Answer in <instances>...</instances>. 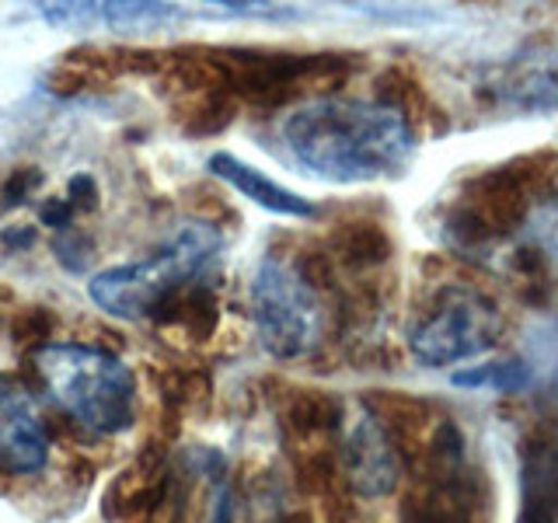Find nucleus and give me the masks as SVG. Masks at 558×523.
<instances>
[{"label": "nucleus", "instance_id": "20", "mask_svg": "<svg viewBox=\"0 0 558 523\" xmlns=\"http://www.w3.org/2000/svg\"><path fill=\"white\" fill-rule=\"evenodd\" d=\"M39 182H43V174H39V168H17L11 179L4 182V206H17V203H25V196H32L35 188H39Z\"/></svg>", "mask_w": 558, "mask_h": 523}, {"label": "nucleus", "instance_id": "8", "mask_svg": "<svg viewBox=\"0 0 558 523\" xmlns=\"http://www.w3.org/2000/svg\"><path fill=\"white\" fill-rule=\"evenodd\" d=\"M252 321L258 342L276 360H301L322 342V296L293 262L262 258L252 276Z\"/></svg>", "mask_w": 558, "mask_h": 523}, {"label": "nucleus", "instance_id": "12", "mask_svg": "<svg viewBox=\"0 0 558 523\" xmlns=\"http://www.w3.org/2000/svg\"><path fill=\"white\" fill-rule=\"evenodd\" d=\"M517 523H558V433L534 429L520 447Z\"/></svg>", "mask_w": 558, "mask_h": 523}, {"label": "nucleus", "instance_id": "17", "mask_svg": "<svg viewBox=\"0 0 558 523\" xmlns=\"http://www.w3.org/2000/svg\"><path fill=\"white\" fill-rule=\"evenodd\" d=\"M453 384L458 388H493V391H520L531 384V366L523 360H496V363H482L471 366V370L453 374Z\"/></svg>", "mask_w": 558, "mask_h": 523}, {"label": "nucleus", "instance_id": "18", "mask_svg": "<svg viewBox=\"0 0 558 523\" xmlns=\"http://www.w3.org/2000/svg\"><path fill=\"white\" fill-rule=\"evenodd\" d=\"M157 388H161L168 409H189L196 405L199 398H206L209 380L199 370H185V366H168V370L157 374Z\"/></svg>", "mask_w": 558, "mask_h": 523}, {"label": "nucleus", "instance_id": "11", "mask_svg": "<svg viewBox=\"0 0 558 523\" xmlns=\"http://www.w3.org/2000/svg\"><path fill=\"white\" fill-rule=\"evenodd\" d=\"M49 461V429L32 394L11 377H0V475L28 478Z\"/></svg>", "mask_w": 558, "mask_h": 523}, {"label": "nucleus", "instance_id": "1", "mask_svg": "<svg viewBox=\"0 0 558 523\" xmlns=\"http://www.w3.org/2000/svg\"><path fill=\"white\" fill-rule=\"evenodd\" d=\"M296 165L336 185H360L405 174L415 154V130L388 105L363 98H314L283 122Z\"/></svg>", "mask_w": 558, "mask_h": 523}, {"label": "nucleus", "instance_id": "6", "mask_svg": "<svg viewBox=\"0 0 558 523\" xmlns=\"http://www.w3.org/2000/svg\"><path fill=\"white\" fill-rule=\"evenodd\" d=\"M502 336V311L471 283H440L415 304L409 349L426 366H453L482 356Z\"/></svg>", "mask_w": 558, "mask_h": 523}, {"label": "nucleus", "instance_id": "13", "mask_svg": "<svg viewBox=\"0 0 558 523\" xmlns=\"http://www.w3.org/2000/svg\"><path fill=\"white\" fill-rule=\"evenodd\" d=\"M209 171L217 174L220 182H227L234 192H241L244 199H252L255 206L269 209L276 217H293V220H307L314 217V203L296 196L287 185L272 182L266 171L252 168L248 161H241L234 154H214L209 157Z\"/></svg>", "mask_w": 558, "mask_h": 523}, {"label": "nucleus", "instance_id": "3", "mask_svg": "<svg viewBox=\"0 0 558 523\" xmlns=\"http://www.w3.org/2000/svg\"><path fill=\"white\" fill-rule=\"evenodd\" d=\"M223 238L217 227L203 220L182 227L161 248L144 262L116 266L92 276L87 296L112 318L122 321H154L174 293L199 279H214Z\"/></svg>", "mask_w": 558, "mask_h": 523}, {"label": "nucleus", "instance_id": "10", "mask_svg": "<svg viewBox=\"0 0 558 523\" xmlns=\"http://www.w3.org/2000/svg\"><path fill=\"white\" fill-rule=\"evenodd\" d=\"M339 471L349 492L363 499L391 496L401 478V458L391 440V433L384 429L380 418L363 405L360 418L342 433L339 443Z\"/></svg>", "mask_w": 558, "mask_h": 523}, {"label": "nucleus", "instance_id": "7", "mask_svg": "<svg viewBox=\"0 0 558 523\" xmlns=\"http://www.w3.org/2000/svg\"><path fill=\"white\" fill-rule=\"evenodd\" d=\"M238 105L283 109L311 92H331L356 66L339 52H276V49H214Z\"/></svg>", "mask_w": 558, "mask_h": 523}, {"label": "nucleus", "instance_id": "9", "mask_svg": "<svg viewBox=\"0 0 558 523\" xmlns=\"http://www.w3.org/2000/svg\"><path fill=\"white\" fill-rule=\"evenodd\" d=\"M168 523H234V485L217 450H189L171 461Z\"/></svg>", "mask_w": 558, "mask_h": 523}, {"label": "nucleus", "instance_id": "15", "mask_svg": "<svg viewBox=\"0 0 558 523\" xmlns=\"http://www.w3.org/2000/svg\"><path fill=\"white\" fill-rule=\"evenodd\" d=\"M325 252L331 266L345 272H374L391 258V234L377 220H342L331 231Z\"/></svg>", "mask_w": 558, "mask_h": 523}, {"label": "nucleus", "instance_id": "16", "mask_svg": "<svg viewBox=\"0 0 558 523\" xmlns=\"http://www.w3.org/2000/svg\"><path fill=\"white\" fill-rule=\"evenodd\" d=\"M171 115L179 119V126L189 136H214L227 130L238 115V98L231 95V87H203V92L174 95Z\"/></svg>", "mask_w": 558, "mask_h": 523}, {"label": "nucleus", "instance_id": "19", "mask_svg": "<svg viewBox=\"0 0 558 523\" xmlns=\"http://www.w3.org/2000/svg\"><path fill=\"white\" fill-rule=\"evenodd\" d=\"M57 314H52L49 307H22L11 318V339L17 345H32V353L35 349H43L49 345V339L57 336Z\"/></svg>", "mask_w": 558, "mask_h": 523}, {"label": "nucleus", "instance_id": "5", "mask_svg": "<svg viewBox=\"0 0 558 523\" xmlns=\"http://www.w3.org/2000/svg\"><path fill=\"white\" fill-rule=\"evenodd\" d=\"M405 467L412 488L401 499V523H485V485L468 464V443L450 418H436Z\"/></svg>", "mask_w": 558, "mask_h": 523}, {"label": "nucleus", "instance_id": "14", "mask_svg": "<svg viewBox=\"0 0 558 523\" xmlns=\"http://www.w3.org/2000/svg\"><path fill=\"white\" fill-rule=\"evenodd\" d=\"M283 433L296 447H322L331 436L342 433L345 423V405L331 391H314V388H296L283 401Z\"/></svg>", "mask_w": 558, "mask_h": 523}, {"label": "nucleus", "instance_id": "4", "mask_svg": "<svg viewBox=\"0 0 558 523\" xmlns=\"http://www.w3.org/2000/svg\"><path fill=\"white\" fill-rule=\"evenodd\" d=\"M558 179V157L548 150L523 154L513 161L478 171L468 179L461 196L450 203L444 234L458 244L461 252L482 248L527 220L531 206L541 203L551 192Z\"/></svg>", "mask_w": 558, "mask_h": 523}, {"label": "nucleus", "instance_id": "2", "mask_svg": "<svg viewBox=\"0 0 558 523\" xmlns=\"http://www.w3.org/2000/svg\"><path fill=\"white\" fill-rule=\"evenodd\" d=\"M32 363L49 401L84 433L116 436L136 423V377L109 349L49 342Z\"/></svg>", "mask_w": 558, "mask_h": 523}]
</instances>
